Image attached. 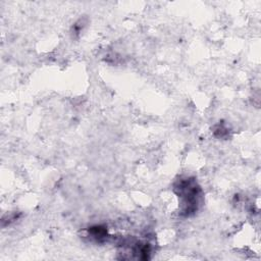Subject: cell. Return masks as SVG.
<instances>
[{"label": "cell", "mask_w": 261, "mask_h": 261, "mask_svg": "<svg viewBox=\"0 0 261 261\" xmlns=\"http://www.w3.org/2000/svg\"><path fill=\"white\" fill-rule=\"evenodd\" d=\"M179 190V197L182 199V204L185 206L184 212L187 215L196 212L199 206V199H200V189L196 185L194 180H181L177 187Z\"/></svg>", "instance_id": "cell-1"}]
</instances>
